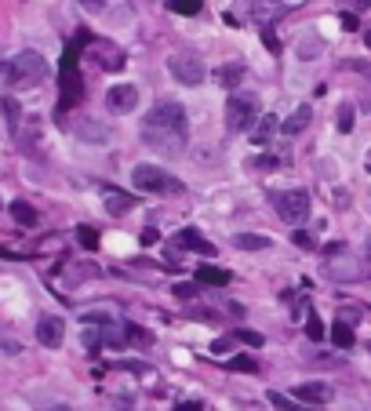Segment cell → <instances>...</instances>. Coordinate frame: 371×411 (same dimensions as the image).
Here are the masks:
<instances>
[{
    "label": "cell",
    "mask_w": 371,
    "mask_h": 411,
    "mask_svg": "<svg viewBox=\"0 0 371 411\" xmlns=\"http://www.w3.org/2000/svg\"><path fill=\"white\" fill-rule=\"evenodd\" d=\"M142 138L160 156H179L186 150V138H189L186 109L179 102H157L150 109V117L142 120Z\"/></svg>",
    "instance_id": "cell-1"
},
{
    "label": "cell",
    "mask_w": 371,
    "mask_h": 411,
    "mask_svg": "<svg viewBox=\"0 0 371 411\" xmlns=\"http://www.w3.org/2000/svg\"><path fill=\"white\" fill-rule=\"evenodd\" d=\"M8 84L15 88H33L40 81H47V62L40 51H19L11 62H8Z\"/></svg>",
    "instance_id": "cell-2"
},
{
    "label": "cell",
    "mask_w": 371,
    "mask_h": 411,
    "mask_svg": "<svg viewBox=\"0 0 371 411\" xmlns=\"http://www.w3.org/2000/svg\"><path fill=\"white\" fill-rule=\"evenodd\" d=\"M273 211H277L287 226H299L310 218V193L306 189H281V193H269Z\"/></svg>",
    "instance_id": "cell-3"
},
{
    "label": "cell",
    "mask_w": 371,
    "mask_h": 411,
    "mask_svg": "<svg viewBox=\"0 0 371 411\" xmlns=\"http://www.w3.org/2000/svg\"><path fill=\"white\" fill-rule=\"evenodd\" d=\"M132 182H135V189H142V193H182V182L175 175H168L164 168H157V164H135Z\"/></svg>",
    "instance_id": "cell-4"
},
{
    "label": "cell",
    "mask_w": 371,
    "mask_h": 411,
    "mask_svg": "<svg viewBox=\"0 0 371 411\" xmlns=\"http://www.w3.org/2000/svg\"><path fill=\"white\" fill-rule=\"evenodd\" d=\"M255 117H259V102H255V95H230V102H226V128L230 131H248Z\"/></svg>",
    "instance_id": "cell-5"
},
{
    "label": "cell",
    "mask_w": 371,
    "mask_h": 411,
    "mask_svg": "<svg viewBox=\"0 0 371 411\" xmlns=\"http://www.w3.org/2000/svg\"><path fill=\"white\" fill-rule=\"evenodd\" d=\"M77 47H70V55H66V62H62V102H58V117L66 113V109L73 106V102H80L84 99V81H80V73H77Z\"/></svg>",
    "instance_id": "cell-6"
},
{
    "label": "cell",
    "mask_w": 371,
    "mask_h": 411,
    "mask_svg": "<svg viewBox=\"0 0 371 411\" xmlns=\"http://www.w3.org/2000/svg\"><path fill=\"white\" fill-rule=\"evenodd\" d=\"M168 70H171V76H175L182 88H200L204 76H207L204 62H200L197 55H171V58H168Z\"/></svg>",
    "instance_id": "cell-7"
},
{
    "label": "cell",
    "mask_w": 371,
    "mask_h": 411,
    "mask_svg": "<svg viewBox=\"0 0 371 411\" xmlns=\"http://www.w3.org/2000/svg\"><path fill=\"white\" fill-rule=\"evenodd\" d=\"M106 106L109 113H132V109L139 106V88L135 84H117L106 91Z\"/></svg>",
    "instance_id": "cell-8"
},
{
    "label": "cell",
    "mask_w": 371,
    "mask_h": 411,
    "mask_svg": "<svg viewBox=\"0 0 371 411\" xmlns=\"http://www.w3.org/2000/svg\"><path fill=\"white\" fill-rule=\"evenodd\" d=\"M62 335H66V328H62L58 317H40V321H37V342L47 346V350H58V346H62Z\"/></svg>",
    "instance_id": "cell-9"
},
{
    "label": "cell",
    "mask_w": 371,
    "mask_h": 411,
    "mask_svg": "<svg viewBox=\"0 0 371 411\" xmlns=\"http://www.w3.org/2000/svg\"><path fill=\"white\" fill-rule=\"evenodd\" d=\"M179 248H186V251H197V255H207V259L215 255V244L207 241V236H200V233L193 229V226L179 229Z\"/></svg>",
    "instance_id": "cell-10"
},
{
    "label": "cell",
    "mask_w": 371,
    "mask_h": 411,
    "mask_svg": "<svg viewBox=\"0 0 371 411\" xmlns=\"http://www.w3.org/2000/svg\"><path fill=\"white\" fill-rule=\"evenodd\" d=\"M295 401H306V404H320L324 408L331 401V386L328 382H302L295 389Z\"/></svg>",
    "instance_id": "cell-11"
},
{
    "label": "cell",
    "mask_w": 371,
    "mask_h": 411,
    "mask_svg": "<svg viewBox=\"0 0 371 411\" xmlns=\"http://www.w3.org/2000/svg\"><path fill=\"white\" fill-rule=\"evenodd\" d=\"M310 120H313V109H310V106H299L295 113H292V117H287V120L281 124V131L295 138L299 131H306V128H310Z\"/></svg>",
    "instance_id": "cell-12"
},
{
    "label": "cell",
    "mask_w": 371,
    "mask_h": 411,
    "mask_svg": "<svg viewBox=\"0 0 371 411\" xmlns=\"http://www.w3.org/2000/svg\"><path fill=\"white\" fill-rule=\"evenodd\" d=\"M287 8L284 4H273V0H251V15H255V22H262V26H269L273 19H281Z\"/></svg>",
    "instance_id": "cell-13"
},
{
    "label": "cell",
    "mask_w": 371,
    "mask_h": 411,
    "mask_svg": "<svg viewBox=\"0 0 371 411\" xmlns=\"http://www.w3.org/2000/svg\"><path fill=\"white\" fill-rule=\"evenodd\" d=\"M135 208V197L132 193H117V189H106V211L109 215H127Z\"/></svg>",
    "instance_id": "cell-14"
},
{
    "label": "cell",
    "mask_w": 371,
    "mask_h": 411,
    "mask_svg": "<svg viewBox=\"0 0 371 411\" xmlns=\"http://www.w3.org/2000/svg\"><path fill=\"white\" fill-rule=\"evenodd\" d=\"M277 128H281L277 113H266V117L259 113V124H255V135H251V138H255V146H266V142L273 138V131H277Z\"/></svg>",
    "instance_id": "cell-15"
},
{
    "label": "cell",
    "mask_w": 371,
    "mask_h": 411,
    "mask_svg": "<svg viewBox=\"0 0 371 411\" xmlns=\"http://www.w3.org/2000/svg\"><path fill=\"white\" fill-rule=\"evenodd\" d=\"M215 81L222 88H237L240 81H244V66H240V62H226V66L215 70Z\"/></svg>",
    "instance_id": "cell-16"
},
{
    "label": "cell",
    "mask_w": 371,
    "mask_h": 411,
    "mask_svg": "<svg viewBox=\"0 0 371 411\" xmlns=\"http://www.w3.org/2000/svg\"><path fill=\"white\" fill-rule=\"evenodd\" d=\"M197 280L207 284V288H226V284H230V273H226V270H215V266H200V270H197Z\"/></svg>",
    "instance_id": "cell-17"
},
{
    "label": "cell",
    "mask_w": 371,
    "mask_h": 411,
    "mask_svg": "<svg viewBox=\"0 0 371 411\" xmlns=\"http://www.w3.org/2000/svg\"><path fill=\"white\" fill-rule=\"evenodd\" d=\"M233 244H237L240 251H262V248H269V236H259V233H237Z\"/></svg>",
    "instance_id": "cell-18"
},
{
    "label": "cell",
    "mask_w": 371,
    "mask_h": 411,
    "mask_svg": "<svg viewBox=\"0 0 371 411\" xmlns=\"http://www.w3.org/2000/svg\"><path fill=\"white\" fill-rule=\"evenodd\" d=\"M0 117H4V124H8L11 131L19 128V117H22V109H19V102H15L11 95H4V99H0Z\"/></svg>",
    "instance_id": "cell-19"
},
{
    "label": "cell",
    "mask_w": 371,
    "mask_h": 411,
    "mask_svg": "<svg viewBox=\"0 0 371 411\" xmlns=\"http://www.w3.org/2000/svg\"><path fill=\"white\" fill-rule=\"evenodd\" d=\"M331 342L338 346V350H349V346H353V324H349V321H335Z\"/></svg>",
    "instance_id": "cell-20"
},
{
    "label": "cell",
    "mask_w": 371,
    "mask_h": 411,
    "mask_svg": "<svg viewBox=\"0 0 371 411\" xmlns=\"http://www.w3.org/2000/svg\"><path fill=\"white\" fill-rule=\"evenodd\" d=\"M102 339H106L109 350H124V342H127V324L117 328V324H109V321H106V335H102Z\"/></svg>",
    "instance_id": "cell-21"
},
{
    "label": "cell",
    "mask_w": 371,
    "mask_h": 411,
    "mask_svg": "<svg viewBox=\"0 0 371 411\" xmlns=\"http://www.w3.org/2000/svg\"><path fill=\"white\" fill-rule=\"evenodd\" d=\"M11 218H15L19 226H33V223H37V211L29 208L26 200H15V204H11Z\"/></svg>",
    "instance_id": "cell-22"
},
{
    "label": "cell",
    "mask_w": 371,
    "mask_h": 411,
    "mask_svg": "<svg viewBox=\"0 0 371 411\" xmlns=\"http://www.w3.org/2000/svg\"><path fill=\"white\" fill-rule=\"evenodd\" d=\"M269 404L277 408V411H320V404H317V408H299L292 397H284V393H277V389L269 393Z\"/></svg>",
    "instance_id": "cell-23"
},
{
    "label": "cell",
    "mask_w": 371,
    "mask_h": 411,
    "mask_svg": "<svg viewBox=\"0 0 371 411\" xmlns=\"http://www.w3.org/2000/svg\"><path fill=\"white\" fill-rule=\"evenodd\" d=\"M335 128L342 131V135H346V131H353V106H349V102L338 106V120H335Z\"/></svg>",
    "instance_id": "cell-24"
},
{
    "label": "cell",
    "mask_w": 371,
    "mask_h": 411,
    "mask_svg": "<svg viewBox=\"0 0 371 411\" xmlns=\"http://www.w3.org/2000/svg\"><path fill=\"white\" fill-rule=\"evenodd\" d=\"M168 8L175 15H197L200 11V0H168Z\"/></svg>",
    "instance_id": "cell-25"
},
{
    "label": "cell",
    "mask_w": 371,
    "mask_h": 411,
    "mask_svg": "<svg viewBox=\"0 0 371 411\" xmlns=\"http://www.w3.org/2000/svg\"><path fill=\"white\" fill-rule=\"evenodd\" d=\"M77 241L84 244V248H99V229H91V226H80V229H77Z\"/></svg>",
    "instance_id": "cell-26"
},
{
    "label": "cell",
    "mask_w": 371,
    "mask_h": 411,
    "mask_svg": "<svg viewBox=\"0 0 371 411\" xmlns=\"http://www.w3.org/2000/svg\"><path fill=\"white\" fill-rule=\"evenodd\" d=\"M306 335H310L313 342L324 339V324H320V317H313V313H310V321H306Z\"/></svg>",
    "instance_id": "cell-27"
},
{
    "label": "cell",
    "mask_w": 371,
    "mask_h": 411,
    "mask_svg": "<svg viewBox=\"0 0 371 411\" xmlns=\"http://www.w3.org/2000/svg\"><path fill=\"white\" fill-rule=\"evenodd\" d=\"M233 339H237V342H244V346H262V342H266V339L259 335V331H248V328H240Z\"/></svg>",
    "instance_id": "cell-28"
},
{
    "label": "cell",
    "mask_w": 371,
    "mask_h": 411,
    "mask_svg": "<svg viewBox=\"0 0 371 411\" xmlns=\"http://www.w3.org/2000/svg\"><path fill=\"white\" fill-rule=\"evenodd\" d=\"M84 346H88V353H99V346H102V335H99V331H84Z\"/></svg>",
    "instance_id": "cell-29"
},
{
    "label": "cell",
    "mask_w": 371,
    "mask_h": 411,
    "mask_svg": "<svg viewBox=\"0 0 371 411\" xmlns=\"http://www.w3.org/2000/svg\"><path fill=\"white\" fill-rule=\"evenodd\" d=\"M233 342H237V339H215V342H212V353H215V357H226V353L233 350Z\"/></svg>",
    "instance_id": "cell-30"
},
{
    "label": "cell",
    "mask_w": 371,
    "mask_h": 411,
    "mask_svg": "<svg viewBox=\"0 0 371 411\" xmlns=\"http://www.w3.org/2000/svg\"><path fill=\"white\" fill-rule=\"evenodd\" d=\"M262 44L269 47V51H273V55H277V51H281V40H277V37H273V29H269V26L262 29Z\"/></svg>",
    "instance_id": "cell-31"
},
{
    "label": "cell",
    "mask_w": 371,
    "mask_h": 411,
    "mask_svg": "<svg viewBox=\"0 0 371 411\" xmlns=\"http://www.w3.org/2000/svg\"><path fill=\"white\" fill-rule=\"evenodd\" d=\"M124 371H135V375H150V364H139V360H120Z\"/></svg>",
    "instance_id": "cell-32"
},
{
    "label": "cell",
    "mask_w": 371,
    "mask_h": 411,
    "mask_svg": "<svg viewBox=\"0 0 371 411\" xmlns=\"http://www.w3.org/2000/svg\"><path fill=\"white\" fill-rule=\"evenodd\" d=\"M106 4H109V0H80V8H84V11H91V15L106 11Z\"/></svg>",
    "instance_id": "cell-33"
},
{
    "label": "cell",
    "mask_w": 371,
    "mask_h": 411,
    "mask_svg": "<svg viewBox=\"0 0 371 411\" xmlns=\"http://www.w3.org/2000/svg\"><path fill=\"white\" fill-rule=\"evenodd\" d=\"M292 241H295L299 248H313V236H310V233H302V229H295V233H292Z\"/></svg>",
    "instance_id": "cell-34"
},
{
    "label": "cell",
    "mask_w": 371,
    "mask_h": 411,
    "mask_svg": "<svg viewBox=\"0 0 371 411\" xmlns=\"http://www.w3.org/2000/svg\"><path fill=\"white\" fill-rule=\"evenodd\" d=\"M175 295H179V298H193L197 288H193V284H175Z\"/></svg>",
    "instance_id": "cell-35"
},
{
    "label": "cell",
    "mask_w": 371,
    "mask_h": 411,
    "mask_svg": "<svg viewBox=\"0 0 371 411\" xmlns=\"http://www.w3.org/2000/svg\"><path fill=\"white\" fill-rule=\"evenodd\" d=\"M0 350H4V353H22V346L15 339H0Z\"/></svg>",
    "instance_id": "cell-36"
},
{
    "label": "cell",
    "mask_w": 371,
    "mask_h": 411,
    "mask_svg": "<svg viewBox=\"0 0 371 411\" xmlns=\"http://www.w3.org/2000/svg\"><path fill=\"white\" fill-rule=\"evenodd\" d=\"M157 241H160V233H157V229H142V244H146V248L157 244Z\"/></svg>",
    "instance_id": "cell-37"
},
{
    "label": "cell",
    "mask_w": 371,
    "mask_h": 411,
    "mask_svg": "<svg viewBox=\"0 0 371 411\" xmlns=\"http://www.w3.org/2000/svg\"><path fill=\"white\" fill-rule=\"evenodd\" d=\"M233 368H240V371H255V360H251V357H237Z\"/></svg>",
    "instance_id": "cell-38"
},
{
    "label": "cell",
    "mask_w": 371,
    "mask_h": 411,
    "mask_svg": "<svg viewBox=\"0 0 371 411\" xmlns=\"http://www.w3.org/2000/svg\"><path fill=\"white\" fill-rule=\"evenodd\" d=\"M255 168H266V171H269V168H277V161H273V156H259V161H255Z\"/></svg>",
    "instance_id": "cell-39"
},
{
    "label": "cell",
    "mask_w": 371,
    "mask_h": 411,
    "mask_svg": "<svg viewBox=\"0 0 371 411\" xmlns=\"http://www.w3.org/2000/svg\"><path fill=\"white\" fill-rule=\"evenodd\" d=\"M342 26L346 29H357V15H342Z\"/></svg>",
    "instance_id": "cell-40"
},
{
    "label": "cell",
    "mask_w": 371,
    "mask_h": 411,
    "mask_svg": "<svg viewBox=\"0 0 371 411\" xmlns=\"http://www.w3.org/2000/svg\"><path fill=\"white\" fill-rule=\"evenodd\" d=\"M113 411H132V401H117V404H113Z\"/></svg>",
    "instance_id": "cell-41"
},
{
    "label": "cell",
    "mask_w": 371,
    "mask_h": 411,
    "mask_svg": "<svg viewBox=\"0 0 371 411\" xmlns=\"http://www.w3.org/2000/svg\"><path fill=\"white\" fill-rule=\"evenodd\" d=\"M175 411H200V404H179Z\"/></svg>",
    "instance_id": "cell-42"
},
{
    "label": "cell",
    "mask_w": 371,
    "mask_h": 411,
    "mask_svg": "<svg viewBox=\"0 0 371 411\" xmlns=\"http://www.w3.org/2000/svg\"><path fill=\"white\" fill-rule=\"evenodd\" d=\"M357 8H371V0H357Z\"/></svg>",
    "instance_id": "cell-43"
},
{
    "label": "cell",
    "mask_w": 371,
    "mask_h": 411,
    "mask_svg": "<svg viewBox=\"0 0 371 411\" xmlns=\"http://www.w3.org/2000/svg\"><path fill=\"white\" fill-rule=\"evenodd\" d=\"M364 44H368V47H371V29H368V33H364Z\"/></svg>",
    "instance_id": "cell-44"
},
{
    "label": "cell",
    "mask_w": 371,
    "mask_h": 411,
    "mask_svg": "<svg viewBox=\"0 0 371 411\" xmlns=\"http://www.w3.org/2000/svg\"><path fill=\"white\" fill-rule=\"evenodd\" d=\"M357 70H364V73H368V76H371V66H357Z\"/></svg>",
    "instance_id": "cell-45"
},
{
    "label": "cell",
    "mask_w": 371,
    "mask_h": 411,
    "mask_svg": "<svg viewBox=\"0 0 371 411\" xmlns=\"http://www.w3.org/2000/svg\"><path fill=\"white\" fill-rule=\"evenodd\" d=\"M55 411H70V408H55Z\"/></svg>",
    "instance_id": "cell-46"
},
{
    "label": "cell",
    "mask_w": 371,
    "mask_h": 411,
    "mask_svg": "<svg viewBox=\"0 0 371 411\" xmlns=\"http://www.w3.org/2000/svg\"><path fill=\"white\" fill-rule=\"evenodd\" d=\"M368 251H371V244H368Z\"/></svg>",
    "instance_id": "cell-47"
}]
</instances>
